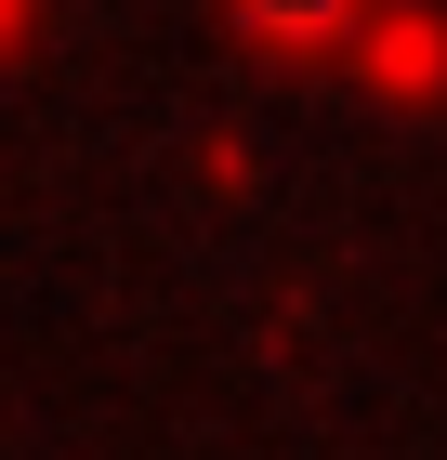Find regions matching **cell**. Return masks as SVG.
Instances as JSON below:
<instances>
[{
	"mask_svg": "<svg viewBox=\"0 0 447 460\" xmlns=\"http://www.w3.org/2000/svg\"><path fill=\"white\" fill-rule=\"evenodd\" d=\"M237 13H264V27H329L343 0H237Z\"/></svg>",
	"mask_w": 447,
	"mask_h": 460,
	"instance_id": "6da1fadb",
	"label": "cell"
}]
</instances>
